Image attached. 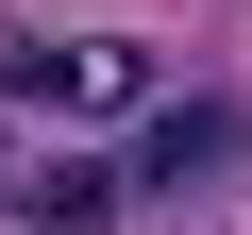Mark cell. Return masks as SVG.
<instances>
[{
  "instance_id": "3",
  "label": "cell",
  "mask_w": 252,
  "mask_h": 235,
  "mask_svg": "<svg viewBox=\"0 0 252 235\" xmlns=\"http://www.w3.org/2000/svg\"><path fill=\"white\" fill-rule=\"evenodd\" d=\"M118 202H135V168H34V185H17L34 235H118Z\"/></svg>"
},
{
  "instance_id": "2",
  "label": "cell",
  "mask_w": 252,
  "mask_h": 235,
  "mask_svg": "<svg viewBox=\"0 0 252 235\" xmlns=\"http://www.w3.org/2000/svg\"><path fill=\"white\" fill-rule=\"evenodd\" d=\"M235 168V101H135V185H219Z\"/></svg>"
},
{
  "instance_id": "1",
  "label": "cell",
  "mask_w": 252,
  "mask_h": 235,
  "mask_svg": "<svg viewBox=\"0 0 252 235\" xmlns=\"http://www.w3.org/2000/svg\"><path fill=\"white\" fill-rule=\"evenodd\" d=\"M0 101H51V118H135V101H152V51H118V34H0Z\"/></svg>"
}]
</instances>
